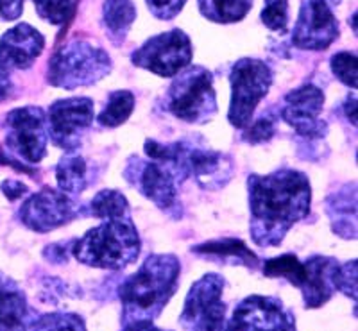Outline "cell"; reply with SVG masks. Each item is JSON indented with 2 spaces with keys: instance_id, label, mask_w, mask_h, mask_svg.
I'll return each instance as SVG.
<instances>
[{
  "instance_id": "cell-3",
  "label": "cell",
  "mask_w": 358,
  "mask_h": 331,
  "mask_svg": "<svg viewBox=\"0 0 358 331\" xmlns=\"http://www.w3.org/2000/svg\"><path fill=\"white\" fill-rule=\"evenodd\" d=\"M145 154L149 156V160L169 161L181 181L194 177L204 190L222 189L233 172V161L229 160V156L208 147L201 136H187L174 143L147 140Z\"/></svg>"
},
{
  "instance_id": "cell-12",
  "label": "cell",
  "mask_w": 358,
  "mask_h": 331,
  "mask_svg": "<svg viewBox=\"0 0 358 331\" xmlns=\"http://www.w3.org/2000/svg\"><path fill=\"white\" fill-rule=\"evenodd\" d=\"M94 101L88 97H70L56 101L49 110V138L54 145L72 154L78 152L92 124H94Z\"/></svg>"
},
{
  "instance_id": "cell-9",
  "label": "cell",
  "mask_w": 358,
  "mask_h": 331,
  "mask_svg": "<svg viewBox=\"0 0 358 331\" xmlns=\"http://www.w3.org/2000/svg\"><path fill=\"white\" fill-rule=\"evenodd\" d=\"M127 183H131L143 197L155 203L163 212L172 213L174 217L181 215L178 192L183 183L178 172L169 161L163 160H140L131 158L124 170Z\"/></svg>"
},
{
  "instance_id": "cell-13",
  "label": "cell",
  "mask_w": 358,
  "mask_h": 331,
  "mask_svg": "<svg viewBox=\"0 0 358 331\" xmlns=\"http://www.w3.org/2000/svg\"><path fill=\"white\" fill-rule=\"evenodd\" d=\"M226 331H297L296 317L271 295H249L238 303Z\"/></svg>"
},
{
  "instance_id": "cell-23",
  "label": "cell",
  "mask_w": 358,
  "mask_h": 331,
  "mask_svg": "<svg viewBox=\"0 0 358 331\" xmlns=\"http://www.w3.org/2000/svg\"><path fill=\"white\" fill-rule=\"evenodd\" d=\"M102 20L115 43L124 41L131 25L136 20V8L133 0H106L102 8Z\"/></svg>"
},
{
  "instance_id": "cell-40",
  "label": "cell",
  "mask_w": 358,
  "mask_h": 331,
  "mask_svg": "<svg viewBox=\"0 0 358 331\" xmlns=\"http://www.w3.org/2000/svg\"><path fill=\"white\" fill-rule=\"evenodd\" d=\"M344 111H346V117L353 126H357V97L350 95L344 103Z\"/></svg>"
},
{
  "instance_id": "cell-26",
  "label": "cell",
  "mask_w": 358,
  "mask_h": 331,
  "mask_svg": "<svg viewBox=\"0 0 358 331\" xmlns=\"http://www.w3.org/2000/svg\"><path fill=\"white\" fill-rule=\"evenodd\" d=\"M134 110V95L127 90L111 91L106 108L99 115V124L104 127H117L126 122Z\"/></svg>"
},
{
  "instance_id": "cell-14",
  "label": "cell",
  "mask_w": 358,
  "mask_h": 331,
  "mask_svg": "<svg viewBox=\"0 0 358 331\" xmlns=\"http://www.w3.org/2000/svg\"><path fill=\"white\" fill-rule=\"evenodd\" d=\"M81 215V208L66 193L45 186L33 193L20 208V221L31 231L49 233Z\"/></svg>"
},
{
  "instance_id": "cell-6",
  "label": "cell",
  "mask_w": 358,
  "mask_h": 331,
  "mask_svg": "<svg viewBox=\"0 0 358 331\" xmlns=\"http://www.w3.org/2000/svg\"><path fill=\"white\" fill-rule=\"evenodd\" d=\"M165 110L183 122L206 124L217 113L212 72L204 66L181 70L165 95Z\"/></svg>"
},
{
  "instance_id": "cell-27",
  "label": "cell",
  "mask_w": 358,
  "mask_h": 331,
  "mask_svg": "<svg viewBox=\"0 0 358 331\" xmlns=\"http://www.w3.org/2000/svg\"><path fill=\"white\" fill-rule=\"evenodd\" d=\"M303 263L299 262V258L296 254H281L278 258H271L264 265V274L267 278H283L294 286L301 285L303 279Z\"/></svg>"
},
{
  "instance_id": "cell-8",
  "label": "cell",
  "mask_w": 358,
  "mask_h": 331,
  "mask_svg": "<svg viewBox=\"0 0 358 331\" xmlns=\"http://www.w3.org/2000/svg\"><path fill=\"white\" fill-rule=\"evenodd\" d=\"M6 147L24 165H38L47 154L49 126L47 115L38 106H24L9 111L6 117Z\"/></svg>"
},
{
  "instance_id": "cell-1",
  "label": "cell",
  "mask_w": 358,
  "mask_h": 331,
  "mask_svg": "<svg viewBox=\"0 0 358 331\" xmlns=\"http://www.w3.org/2000/svg\"><path fill=\"white\" fill-rule=\"evenodd\" d=\"M252 242L260 247L280 246L294 224L308 215L312 189L299 170L281 168L267 176L252 174L248 179Z\"/></svg>"
},
{
  "instance_id": "cell-32",
  "label": "cell",
  "mask_w": 358,
  "mask_h": 331,
  "mask_svg": "<svg viewBox=\"0 0 358 331\" xmlns=\"http://www.w3.org/2000/svg\"><path fill=\"white\" fill-rule=\"evenodd\" d=\"M334 286L335 290H341L344 295L357 301V260L337 267L334 276Z\"/></svg>"
},
{
  "instance_id": "cell-18",
  "label": "cell",
  "mask_w": 358,
  "mask_h": 331,
  "mask_svg": "<svg viewBox=\"0 0 358 331\" xmlns=\"http://www.w3.org/2000/svg\"><path fill=\"white\" fill-rule=\"evenodd\" d=\"M303 267H305V272H303L299 290L305 299V307L315 310L328 303L334 295V276L338 262L335 258L315 254V256L308 258Z\"/></svg>"
},
{
  "instance_id": "cell-22",
  "label": "cell",
  "mask_w": 358,
  "mask_h": 331,
  "mask_svg": "<svg viewBox=\"0 0 358 331\" xmlns=\"http://www.w3.org/2000/svg\"><path fill=\"white\" fill-rule=\"evenodd\" d=\"M56 179L57 186L66 196H78V193L85 192L88 186L90 177H88V163L83 156L76 154H66L65 158L59 160L56 167Z\"/></svg>"
},
{
  "instance_id": "cell-29",
  "label": "cell",
  "mask_w": 358,
  "mask_h": 331,
  "mask_svg": "<svg viewBox=\"0 0 358 331\" xmlns=\"http://www.w3.org/2000/svg\"><path fill=\"white\" fill-rule=\"evenodd\" d=\"M40 18L52 25H62L73 15L72 0H33Z\"/></svg>"
},
{
  "instance_id": "cell-5",
  "label": "cell",
  "mask_w": 358,
  "mask_h": 331,
  "mask_svg": "<svg viewBox=\"0 0 358 331\" xmlns=\"http://www.w3.org/2000/svg\"><path fill=\"white\" fill-rule=\"evenodd\" d=\"M110 72L111 57L106 50L88 41H70L57 49L49 61V82L65 90L94 84Z\"/></svg>"
},
{
  "instance_id": "cell-17",
  "label": "cell",
  "mask_w": 358,
  "mask_h": 331,
  "mask_svg": "<svg viewBox=\"0 0 358 331\" xmlns=\"http://www.w3.org/2000/svg\"><path fill=\"white\" fill-rule=\"evenodd\" d=\"M45 38L29 24H18L0 38V70H27L43 52Z\"/></svg>"
},
{
  "instance_id": "cell-21",
  "label": "cell",
  "mask_w": 358,
  "mask_h": 331,
  "mask_svg": "<svg viewBox=\"0 0 358 331\" xmlns=\"http://www.w3.org/2000/svg\"><path fill=\"white\" fill-rule=\"evenodd\" d=\"M192 253L199 254V256L208 258V260H215L220 263H228V265H245L248 269H257L260 260L244 242L238 238H219V240L204 242L201 246H196Z\"/></svg>"
},
{
  "instance_id": "cell-20",
  "label": "cell",
  "mask_w": 358,
  "mask_h": 331,
  "mask_svg": "<svg viewBox=\"0 0 358 331\" xmlns=\"http://www.w3.org/2000/svg\"><path fill=\"white\" fill-rule=\"evenodd\" d=\"M33 321L24 292L9 279L0 288V331H29Z\"/></svg>"
},
{
  "instance_id": "cell-10",
  "label": "cell",
  "mask_w": 358,
  "mask_h": 331,
  "mask_svg": "<svg viewBox=\"0 0 358 331\" xmlns=\"http://www.w3.org/2000/svg\"><path fill=\"white\" fill-rule=\"evenodd\" d=\"M224 279L219 274H204L192 285L179 315L185 331H226V304L222 301Z\"/></svg>"
},
{
  "instance_id": "cell-4",
  "label": "cell",
  "mask_w": 358,
  "mask_h": 331,
  "mask_svg": "<svg viewBox=\"0 0 358 331\" xmlns=\"http://www.w3.org/2000/svg\"><path fill=\"white\" fill-rule=\"evenodd\" d=\"M140 246L138 231L131 219H111L73 240L70 251L83 265L122 270L136 262Z\"/></svg>"
},
{
  "instance_id": "cell-37",
  "label": "cell",
  "mask_w": 358,
  "mask_h": 331,
  "mask_svg": "<svg viewBox=\"0 0 358 331\" xmlns=\"http://www.w3.org/2000/svg\"><path fill=\"white\" fill-rule=\"evenodd\" d=\"M2 192H4V196L8 197L9 200H17L20 199V197L27 196L29 189L25 186L22 181H17V179H8L2 183Z\"/></svg>"
},
{
  "instance_id": "cell-28",
  "label": "cell",
  "mask_w": 358,
  "mask_h": 331,
  "mask_svg": "<svg viewBox=\"0 0 358 331\" xmlns=\"http://www.w3.org/2000/svg\"><path fill=\"white\" fill-rule=\"evenodd\" d=\"M31 331H86L85 321L78 314H65V311H54L45 314L33 321Z\"/></svg>"
},
{
  "instance_id": "cell-16",
  "label": "cell",
  "mask_w": 358,
  "mask_h": 331,
  "mask_svg": "<svg viewBox=\"0 0 358 331\" xmlns=\"http://www.w3.org/2000/svg\"><path fill=\"white\" fill-rule=\"evenodd\" d=\"M324 94L313 84H303L285 97L281 117L303 138L319 140L328 133V124L321 120Z\"/></svg>"
},
{
  "instance_id": "cell-25",
  "label": "cell",
  "mask_w": 358,
  "mask_h": 331,
  "mask_svg": "<svg viewBox=\"0 0 358 331\" xmlns=\"http://www.w3.org/2000/svg\"><path fill=\"white\" fill-rule=\"evenodd\" d=\"M90 215L111 221V219H131L129 203L117 190H102L90 203Z\"/></svg>"
},
{
  "instance_id": "cell-33",
  "label": "cell",
  "mask_w": 358,
  "mask_h": 331,
  "mask_svg": "<svg viewBox=\"0 0 358 331\" xmlns=\"http://www.w3.org/2000/svg\"><path fill=\"white\" fill-rule=\"evenodd\" d=\"M274 133H276V129H274V120H271L268 117H260V119H257L248 127V131L244 133L242 138L248 143L257 145V143L268 142L274 136Z\"/></svg>"
},
{
  "instance_id": "cell-34",
  "label": "cell",
  "mask_w": 358,
  "mask_h": 331,
  "mask_svg": "<svg viewBox=\"0 0 358 331\" xmlns=\"http://www.w3.org/2000/svg\"><path fill=\"white\" fill-rule=\"evenodd\" d=\"M149 11L159 20H172L185 8L187 0H145Z\"/></svg>"
},
{
  "instance_id": "cell-30",
  "label": "cell",
  "mask_w": 358,
  "mask_h": 331,
  "mask_svg": "<svg viewBox=\"0 0 358 331\" xmlns=\"http://www.w3.org/2000/svg\"><path fill=\"white\" fill-rule=\"evenodd\" d=\"M262 22L274 33H285L289 25V2L287 0H265Z\"/></svg>"
},
{
  "instance_id": "cell-38",
  "label": "cell",
  "mask_w": 358,
  "mask_h": 331,
  "mask_svg": "<svg viewBox=\"0 0 358 331\" xmlns=\"http://www.w3.org/2000/svg\"><path fill=\"white\" fill-rule=\"evenodd\" d=\"M122 331H163V330L156 328L151 321H140V323L124 324Z\"/></svg>"
},
{
  "instance_id": "cell-19",
  "label": "cell",
  "mask_w": 358,
  "mask_h": 331,
  "mask_svg": "<svg viewBox=\"0 0 358 331\" xmlns=\"http://www.w3.org/2000/svg\"><path fill=\"white\" fill-rule=\"evenodd\" d=\"M326 213L334 233L346 240L357 238V186L344 184L326 199Z\"/></svg>"
},
{
  "instance_id": "cell-31",
  "label": "cell",
  "mask_w": 358,
  "mask_h": 331,
  "mask_svg": "<svg viewBox=\"0 0 358 331\" xmlns=\"http://www.w3.org/2000/svg\"><path fill=\"white\" fill-rule=\"evenodd\" d=\"M331 72L342 84L357 88V56L353 52H337L331 57Z\"/></svg>"
},
{
  "instance_id": "cell-36",
  "label": "cell",
  "mask_w": 358,
  "mask_h": 331,
  "mask_svg": "<svg viewBox=\"0 0 358 331\" xmlns=\"http://www.w3.org/2000/svg\"><path fill=\"white\" fill-rule=\"evenodd\" d=\"M24 11V0H0V18L2 20H17Z\"/></svg>"
},
{
  "instance_id": "cell-15",
  "label": "cell",
  "mask_w": 358,
  "mask_h": 331,
  "mask_svg": "<svg viewBox=\"0 0 358 331\" xmlns=\"http://www.w3.org/2000/svg\"><path fill=\"white\" fill-rule=\"evenodd\" d=\"M338 38V22L328 0H303L292 31V45L303 50H326Z\"/></svg>"
},
{
  "instance_id": "cell-11",
  "label": "cell",
  "mask_w": 358,
  "mask_h": 331,
  "mask_svg": "<svg viewBox=\"0 0 358 331\" xmlns=\"http://www.w3.org/2000/svg\"><path fill=\"white\" fill-rule=\"evenodd\" d=\"M194 49L183 31L172 29L169 33L156 34L134 50L131 59L136 66L145 68L159 78H174L181 70L190 66Z\"/></svg>"
},
{
  "instance_id": "cell-24",
  "label": "cell",
  "mask_w": 358,
  "mask_h": 331,
  "mask_svg": "<svg viewBox=\"0 0 358 331\" xmlns=\"http://www.w3.org/2000/svg\"><path fill=\"white\" fill-rule=\"evenodd\" d=\"M199 11L208 20L217 24L241 22L251 11L252 0H197Z\"/></svg>"
},
{
  "instance_id": "cell-39",
  "label": "cell",
  "mask_w": 358,
  "mask_h": 331,
  "mask_svg": "<svg viewBox=\"0 0 358 331\" xmlns=\"http://www.w3.org/2000/svg\"><path fill=\"white\" fill-rule=\"evenodd\" d=\"M11 90H13V82L11 79H9V74H6V72L0 70V103L9 97Z\"/></svg>"
},
{
  "instance_id": "cell-35",
  "label": "cell",
  "mask_w": 358,
  "mask_h": 331,
  "mask_svg": "<svg viewBox=\"0 0 358 331\" xmlns=\"http://www.w3.org/2000/svg\"><path fill=\"white\" fill-rule=\"evenodd\" d=\"M72 242H65V244H54V246H49L47 249H45L43 256L49 260L50 263H56V265H59V263H66V260H69V251L72 249Z\"/></svg>"
},
{
  "instance_id": "cell-7",
  "label": "cell",
  "mask_w": 358,
  "mask_h": 331,
  "mask_svg": "<svg viewBox=\"0 0 358 331\" xmlns=\"http://www.w3.org/2000/svg\"><path fill=\"white\" fill-rule=\"evenodd\" d=\"M231 104L228 120L236 129H244L251 124L252 113L262 98L268 94L273 84V70L267 63L252 57H244L233 65L231 74Z\"/></svg>"
},
{
  "instance_id": "cell-2",
  "label": "cell",
  "mask_w": 358,
  "mask_h": 331,
  "mask_svg": "<svg viewBox=\"0 0 358 331\" xmlns=\"http://www.w3.org/2000/svg\"><path fill=\"white\" fill-rule=\"evenodd\" d=\"M181 265L174 254H151L118 288L122 323L155 321L179 285Z\"/></svg>"
}]
</instances>
